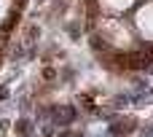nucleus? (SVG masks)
<instances>
[{"label":"nucleus","mask_w":153,"mask_h":137,"mask_svg":"<svg viewBox=\"0 0 153 137\" xmlns=\"http://www.w3.org/2000/svg\"><path fill=\"white\" fill-rule=\"evenodd\" d=\"M75 118V110L73 108H62V110H56V124H70Z\"/></svg>","instance_id":"1"},{"label":"nucleus","mask_w":153,"mask_h":137,"mask_svg":"<svg viewBox=\"0 0 153 137\" xmlns=\"http://www.w3.org/2000/svg\"><path fill=\"white\" fill-rule=\"evenodd\" d=\"M132 132V124H124V127H113V135H126Z\"/></svg>","instance_id":"2"}]
</instances>
